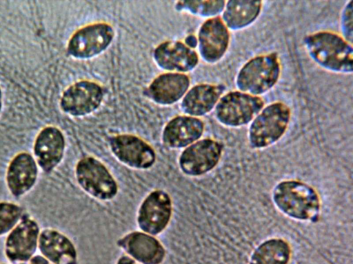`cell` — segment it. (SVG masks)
Instances as JSON below:
<instances>
[{"instance_id":"6da1fadb","label":"cell","mask_w":353,"mask_h":264,"mask_svg":"<svg viewBox=\"0 0 353 264\" xmlns=\"http://www.w3.org/2000/svg\"><path fill=\"white\" fill-rule=\"evenodd\" d=\"M272 201L276 208L287 217L299 221H317L321 201L316 189L297 179H284L272 188Z\"/></svg>"},{"instance_id":"7a4b0ae2","label":"cell","mask_w":353,"mask_h":264,"mask_svg":"<svg viewBox=\"0 0 353 264\" xmlns=\"http://www.w3.org/2000/svg\"><path fill=\"white\" fill-rule=\"evenodd\" d=\"M303 43L310 58L321 67L334 73H352V44L342 36L330 31H318L307 35Z\"/></svg>"},{"instance_id":"3957f363","label":"cell","mask_w":353,"mask_h":264,"mask_svg":"<svg viewBox=\"0 0 353 264\" xmlns=\"http://www.w3.org/2000/svg\"><path fill=\"white\" fill-rule=\"evenodd\" d=\"M290 119L291 110L283 102H274L263 107L248 128L250 147L263 149L274 145L285 133Z\"/></svg>"},{"instance_id":"277c9868","label":"cell","mask_w":353,"mask_h":264,"mask_svg":"<svg viewBox=\"0 0 353 264\" xmlns=\"http://www.w3.org/2000/svg\"><path fill=\"white\" fill-rule=\"evenodd\" d=\"M281 70L276 52L257 55L240 68L235 79L236 87L240 91L259 96L276 85Z\"/></svg>"},{"instance_id":"5b68a950","label":"cell","mask_w":353,"mask_h":264,"mask_svg":"<svg viewBox=\"0 0 353 264\" xmlns=\"http://www.w3.org/2000/svg\"><path fill=\"white\" fill-rule=\"evenodd\" d=\"M75 177L80 188L100 201L113 199L119 192L118 183L106 166L97 158L86 156L78 161Z\"/></svg>"},{"instance_id":"8992f818","label":"cell","mask_w":353,"mask_h":264,"mask_svg":"<svg viewBox=\"0 0 353 264\" xmlns=\"http://www.w3.org/2000/svg\"><path fill=\"white\" fill-rule=\"evenodd\" d=\"M264 104L260 96L239 90L229 91L222 95L216 104L215 118L223 126L240 127L250 123Z\"/></svg>"},{"instance_id":"52a82bcc","label":"cell","mask_w":353,"mask_h":264,"mask_svg":"<svg viewBox=\"0 0 353 264\" xmlns=\"http://www.w3.org/2000/svg\"><path fill=\"white\" fill-rule=\"evenodd\" d=\"M223 144L212 138H203L187 146L179 158L181 172L189 177H200L214 170L220 162Z\"/></svg>"},{"instance_id":"ba28073f","label":"cell","mask_w":353,"mask_h":264,"mask_svg":"<svg viewBox=\"0 0 353 264\" xmlns=\"http://www.w3.org/2000/svg\"><path fill=\"white\" fill-rule=\"evenodd\" d=\"M172 213L173 204L170 194L164 190L155 189L140 204L137 223L141 231L156 236L167 228Z\"/></svg>"},{"instance_id":"9c48e42d","label":"cell","mask_w":353,"mask_h":264,"mask_svg":"<svg viewBox=\"0 0 353 264\" xmlns=\"http://www.w3.org/2000/svg\"><path fill=\"white\" fill-rule=\"evenodd\" d=\"M114 35L113 28L107 23L87 25L72 35L68 43V53L77 59L92 58L108 48Z\"/></svg>"},{"instance_id":"30bf717a","label":"cell","mask_w":353,"mask_h":264,"mask_svg":"<svg viewBox=\"0 0 353 264\" xmlns=\"http://www.w3.org/2000/svg\"><path fill=\"white\" fill-rule=\"evenodd\" d=\"M110 151L123 164L137 170L150 168L156 162L153 147L139 136L119 134L109 140Z\"/></svg>"},{"instance_id":"8fae6325","label":"cell","mask_w":353,"mask_h":264,"mask_svg":"<svg viewBox=\"0 0 353 264\" xmlns=\"http://www.w3.org/2000/svg\"><path fill=\"white\" fill-rule=\"evenodd\" d=\"M103 98V91L99 84L90 80H80L63 91L60 107L68 115L83 116L98 109Z\"/></svg>"},{"instance_id":"7c38bea8","label":"cell","mask_w":353,"mask_h":264,"mask_svg":"<svg viewBox=\"0 0 353 264\" xmlns=\"http://www.w3.org/2000/svg\"><path fill=\"white\" fill-rule=\"evenodd\" d=\"M197 41L202 59L208 63H216L228 49L230 31L219 16L209 18L201 25Z\"/></svg>"},{"instance_id":"4fadbf2b","label":"cell","mask_w":353,"mask_h":264,"mask_svg":"<svg viewBox=\"0 0 353 264\" xmlns=\"http://www.w3.org/2000/svg\"><path fill=\"white\" fill-rule=\"evenodd\" d=\"M129 256L140 264H161L166 251L155 236L142 231H132L117 242Z\"/></svg>"},{"instance_id":"5bb4252c","label":"cell","mask_w":353,"mask_h":264,"mask_svg":"<svg viewBox=\"0 0 353 264\" xmlns=\"http://www.w3.org/2000/svg\"><path fill=\"white\" fill-rule=\"evenodd\" d=\"M39 228L30 217L24 218L8 236L5 252L12 262L29 261L34 254L39 241Z\"/></svg>"},{"instance_id":"9a60e30c","label":"cell","mask_w":353,"mask_h":264,"mask_svg":"<svg viewBox=\"0 0 353 264\" xmlns=\"http://www.w3.org/2000/svg\"><path fill=\"white\" fill-rule=\"evenodd\" d=\"M153 56L159 67L176 73L190 72L199 63L197 53L180 41L161 43L154 50Z\"/></svg>"},{"instance_id":"2e32d148","label":"cell","mask_w":353,"mask_h":264,"mask_svg":"<svg viewBox=\"0 0 353 264\" xmlns=\"http://www.w3.org/2000/svg\"><path fill=\"white\" fill-rule=\"evenodd\" d=\"M205 125L199 118L179 116L170 120L162 133V142L171 148H186L200 140Z\"/></svg>"},{"instance_id":"e0dca14e","label":"cell","mask_w":353,"mask_h":264,"mask_svg":"<svg viewBox=\"0 0 353 264\" xmlns=\"http://www.w3.org/2000/svg\"><path fill=\"white\" fill-rule=\"evenodd\" d=\"M65 147L63 133L56 126L43 128L36 138L34 154L39 166L52 171L61 161Z\"/></svg>"},{"instance_id":"ac0fdd59","label":"cell","mask_w":353,"mask_h":264,"mask_svg":"<svg viewBox=\"0 0 353 264\" xmlns=\"http://www.w3.org/2000/svg\"><path fill=\"white\" fill-rule=\"evenodd\" d=\"M38 168L33 157L22 152L15 155L9 164L6 182L11 193L19 197L28 192L35 184Z\"/></svg>"},{"instance_id":"d6986e66","label":"cell","mask_w":353,"mask_h":264,"mask_svg":"<svg viewBox=\"0 0 353 264\" xmlns=\"http://www.w3.org/2000/svg\"><path fill=\"white\" fill-rule=\"evenodd\" d=\"M190 85L183 73L167 72L155 78L148 89L150 98L160 104H172L185 96Z\"/></svg>"},{"instance_id":"ffe728a7","label":"cell","mask_w":353,"mask_h":264,"mask_svg":"<svg viewBox=\"0 0 353 264\" xmlns=\"http://www.w3.org/2000/svg\"><path fill=\"white\" fill-rule=\"evenodd\" d=\"M39 250L53 264H77V252L72 241L62 232L54 230H43L38 241Z\"/></svg>"},{"instance_id":"44dd1931","label":"cell","mask_w":353,"mask_h":264,"mask_svg":"<svg viewBox=\"0 0 353 264\" xmlns=\"http://www.w3.org/2000/svg\"><path fill=\"white\" fill-rule=\"evenodd\" d=\"M224 87L212 84H199L185 94L181 104L184 113L193 117L203 116L214 109L224 91Z\"/></svg>"},{"instance_id":"7402d4cb","label":"cell","mask_w":353,"mask_h":264,"mask_svg":"<svg viewBox=\"0 0 353 264\" xmlns=\"http://www.w3.org/2000/svg\"><path fill=\"white\" fill-rule=\"evenodd\" d=\"M262 7L261 1H227L221 18L228 30H241L250 26L257 19Z\"/></svg>"},{"instance_id":"603a6c76","label":"cell","mask_w":353,"mask_h":264,"mask_svg":"<svg viewBox=\"0 0 353 264\" xmlns=\"http://www.w3.org/2000/svg\"><path fill=\"white\" fill-rule=\"evenodd\" d=\"M292 248L285 239L272 237L263 241L252 252L248 264H288Z\"/></svg>"},{"instance_id":"cb8c5ba5","label":"cell","mask_w":353,"mask_h":264,"mask_svg":"<svg viewBox=\"0 0 353 264\" xmlns=\"http://www.w3.org/2000/svg\"><path fill=\"white\" fill-rule=\"evenodd\" d=\"M226 1H185L178 2L180 8L191 13L203 16L214 17L219 16L224 9Z\"/></svg>"},{"instance_id":"d4e9b609","label":"cell","mask_w":353,"mask_h":264,"mask_svg":"<svg viewBox=\"0 0 353 264\" xmlns=\"http://www.w3.org/2000/svg\"><path fill=\"white\" fill-rule=\"evenodd\" d=\"M22 210L18 205L2 201L0 202V235L10 230L21 218Z\"/></svg>"},{"instance_id":"484cf974","label":"cell","mask_w":353,"mask_h":264,"mask_svg":"<svg viewBox=\"0 0 353 264\" xmlns=\"http://www.w3.org/2000/svg\"><path fill=\"white\" fill-rule=\"evenodd\" d=\"M353 1H349L344 6L341 16V30L343 38L350 44H352L353 29Z\"/></svg>"},{"instance_id":"4316f807","label":"cell","mask_w":353,"mask_h":264,"mask_svg":"<svg viewBox=\"0 0 353 264\" xmlns=\"http://www.w3.org/2000/svg\"><path fill=\"white\" fill-rule=\"evenodd\" d=\"M28 264H53L43 256L37 255L29 260Z\"/></svg>"},{"instance_id":"83f0119b","label":"cell","mask_w":353,"mask_h":264,"mask_svg":"<svg viewBox=\"0 0 353 264\" xmlns=\"http://www.w3.org/2000/svg\"><path fill=\"white\" fill-rule=\"evenodd\" d=\"M117 264H140L128 255L123 254L117 260Z\"/></svg>"},{"instance_id":"f1b7e54d","label":"cell","mask_w":353,"mask_h":264,"mask_svg":"<svg viewBox=\"0 0 353 264\" xmlns=\"http://www.w3.org/2000/svg\"><path fill=\"white\" fill-rule=\"evenodd\" d=\"M189 47L193 49L197 44V38L194 35H189L185 39V43Z\"/></svg>"},{"instance_id":"f546056e","label":"cell","mask_w":353,"mask_h":264,"mask_svg":"<svg viewBox=\"0 0 353 264\" xmlns=\"http://www.w3.org/2000/svg\"><path fill=\"white\" fill-rule=\"evenodd\" d=\"M1 88H0V111H1Z\"/></svg>"}]
</instances>
